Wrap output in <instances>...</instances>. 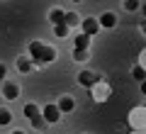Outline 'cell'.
I'll return each mask as SVG.
<instances>
[{"instance_id": "1", "label": "cell", "mask_w": 146, "mask_h": 134, "mask_svg": "<svg viewBox=\"0 0 146 134\" xmlns=\"http://www.w3.org/2000/svg\"><path fill=\"white\" fill-rule=\"evenodd\" d=\"M27 56L34 61V66L36 68H44V66H49V63H54L58 59V51H56V47H54L51 41H42V39H34V41H29V47H27Z\"/></svg>"}, {"instance_id": "2", "label": "cell", "mask_w": 146, "mask_h": 134, "mask_svg": "<svg viewBox=\"0 0 146 134\" xmlns=\"http://www.w3.org/2000/svg\"><path fill=\"white\" fill-rule=\"evenodd\" d=\"M25 117L29 119V124L36 132H46L49 129V124L44 122V117H42V107L36 103H25Z\"/></svg>"}, {"instance_id": "3", "label": "cell", "mask_w": 146, "mask_h": 134, "mask_svg": "<svg viewBox=\"0 0 146 134\" xmlns=\"http://www.w3.org/2000/svg\"><path fill=\"white\" fill-rule=\"evenodd\" d=\"M112 93H115V90H112V85H110L105 78L98 83V85L90 88V98H93V103H98V105H105L110 98H112Z\"/></svg>"}, {"instance_id": "4", "label": "cell", "mask_w": 146, "mask_h": 134, "mask_svg": "<svg viewBox=\"0 0 146 134\" xmlns=\"http://www.w3.org/2000/svg\"><path fill=\"white\" fill-rule=\"evenodd\" d=\"M127 124L129 129H146V105H136L127 115Z\"/></svg>"}, {"instance_id": "5", "label": "cell", "mask_w": 146, "mask_h": 134, "mask_svg": "<svg viewBox=\"0 0 146 134\" xmlns=\"http://www.w3.org/2000/svg\"><path fill=\"white\" fill-rule=\"evenodd\" d=\"M76 81H78V85H80V88H88V90H90L93 85H98V83L102 81V76H100V73L88 71V68H83V71L76 76Z\"/></svg>"}, {"instance_id": "6", "label": "cell", "mask_w": 146, "mask_h": 134, "mask_svg": "<svg viewBox=\"0 0 146 134\" xmlns=\"http://www.w3.org/2000/svg\"><path fill=\"white\" fill-rule=\"evenodd\" d=\"M80 32H83V34H88L90 39H93L95 34H100V22H98V17H83V20H80Z\"/></svg>"}, {"instance_id": "7", "label": "cell", "mask_w": 146, "mask_h": 134, "mask_svg": "<svg viewBox=\"0 0 146 134\" xmlns=\"http://www.w3.org/2000/svg\"><path fill=\"white\" fill-rule=\"evenodd\" d=\"M42 117H44L46 124H56L58 119H61V112H58L56 103H46V105H44V107H42Z\"/></svg>"}, {"instance_id": "8", "label": "cell", "mask_w": 146, "mask_h": 134, "mask_svg": "<svg viewBox=\"0 0 146 134\" xmlns=\"http://www.w3.org/2000/svg\"><path fill=\"white\" fill-rule=\"evenodd\" d=\"M0 95H3L5 100H17L20 98V85H17L15 81H5L3 88H0Z\"/></svg>"}, {"instance_id": "9", "label": "cell", "mask_w": 146, "mask_h": 134, "mask_svg": "<svg viewBox=\"0 0 146 134\" xmlns=\"http://www.w3.org/2000/svg\"><path fill=\"white\" fill-rule=\"evenodd\" d=\"M56 107H58L61 115L73 112V110H76V98H73V95H61V98L56 100Z\"/></svg>"}, {"instance_id": "10", "label": "cell", "mask_w": 146, "mask_h": 134, "mask_svg": "<svg viewBox=\"0 0 146 134\" xmlns=\"http://www.w3.org/2000/svg\"><path fill=\"white\" fill-rule=\"evenodd\" d=\"M98 22H100V29H115L117 27V15L115 12H102L98 17Z\"/></svg>"}, {"instance_id": "11", "label": "cell", "mask_w": 146, "mask_h": 134, "mask_svg": "<svg viewBox=\"0 0 146 134\" xmlns=\"http://www.w3.org/2000/svg\"><path fill=\"white\" fill-rule=\"evenodd\" d=\"M49 22H51V25H63V17H66V10H63V7H58V5H54L51 10H49Z\"/></svg>"}, {"instance_id": "12", "label": "cell", "mask_w": 146, "mask_h": 134, "mask_svg": "<svg viewBox=\"0 0 146 134\" xmlns=\"http://www.w3.org/2000/svg\"><path fill=\"white\" fill-rule=\"evenodd\" d=\"M34 68L36 66H34V61H32L29 56H20V59H17V71H20L22 76H25V73H32Z\"/></svg>"}, {"instance_id": "13", "label": "cell", "mask_w": 146, "mask_h": 134, "mask_svg": "<svg viewBox=\"0 0 146 134\" xmlns=\"http://www.w3.org/2000/svg\"><path fill=\"white\" fill-rule=\"evenodd\" d=\"M63 25H66L68 29H73V27H78V29H80V17H78V12H73V10H66V17H63Z\"/></svg>"}, {"instance_id": "14", "label": "cell", "mask_w": 146, "mask_h": 134, "mask_svg": "<svg viewBox=\"0 0 146 134\" xmlns=\"http://www.w3.org/2000/svg\"><path fill=\"white\" fill-rule=\"evenodd\" d=\"M73 44H76L73 49H90V37H88V34H83V32L78 29V34L73 37Z\"/></svg>"}, {"instance_id": "15", "label": "cell", "mask_w": 146, "mask_h": 134, "mask_svg": "<svg viewBox=\"0 0 146 134\" xmlns=\"http://www.w3.org/2000/svg\"><path fill=\"white\" fill-rule=\"evenodd\" d=\"M71 56H73V61H76V63H85L90 59V49H73Z\"/></svg>"}, {"instance_id": "16", "label": "cell", "mask_w": 146, "mask_h": 134, "mask_svg": "<svg viewBox=\"0 0 146 134\" xmlns=\"http://www.w3.org/2000/svg\"><path fill=\"white\" fill-rule=\"evenodd\" d=\"M54 37H56V39H68V37H71V29H68L66 25H54Z\"/></svg>"}, {"instance_id": "17", "label": "cell", "mask_w": 146, "mask_h": 134, "mask_svg": "<svg viewBox=\"0 0 146 134\" xmlns=\"http://www.w3.org/2000/svg\"><path fill=\"white\" fill-rule=\"evenodd\" d=\"M7 124H12V112L3 105L0 107V127H7Z\"/></svg>"}, {"instance_id": "18", "label": "cell", "mask_w": 146, "mask_h": 134, "mask_svg": "<svg viewBox=\"0 0 146 134\" xmlns=\"http://www.w3.org/2000/svg\"><path fill=\"white\" fill-rule=\"evenodd\" d=\"M131 78H134L136 83H144L146 81V71L141 66H131Z\"/></svg>"}, {"instance_id": "19", "label": "cell", "mask_w": 146, "mask_h": 134, "mask_svg": "<svg viewBox=\"0 0 146 134\" xmlns=\"http://www.w3.org/2000/svg\"><path fill=\"white\" fill-rule=\"evenodd\" d=\"M122 7H124L127 12H136L141 7V3H136V0H124V3H122Z\"/></svg>"}, {"instance_id": "20", "label": "cell", "mask_w": 146, "mask_h": 134, "mask_svg": "<svg viewBox=\"0 0 146 134\" xmlns=\"http://www.w3.org/2000/svg\"><path fill=\"white\" fill-rule=\"evenodd\" d=\"M136 66H141V68L146 71V47L139 51V59H136Z\"/></svg>"}, {"instance_id": "21", "label": "cell", "mask_w": 146, "mask_h": 134, "mask_svg": "<svg viewBox=\"0 0 146 134\" xmlns=\"http://www.w3.org/2000/svg\"><path fill=\"white\" fill-rule=\"evenodd\" d=\"M5 81H7V66L0 63V83H5Z\"/></svg>"}, {"instance_id": "22", "label": "cell", "mask_w": 146, "mask_h": 134, "mask_svg": "<svg viewBox=\"0 0 146 134\" xmlns=\"http://www.w3.org/2000/svg\"><path fill=\"white\" fill-rule=\"evenodd\" d=\"M139 85H141V95L146 98V81H144V83H139Z\"/></svg>"}, {"instance_id": "23", "label": "cell", "mask_w": 146, "mask_h": 134, "mask_svg": "<svg viewBox=\"0 0 146 134\" xmlns=\"http://www.w3.org/2000/svg\"><path fill=\"white\" fill-rule=\"evenodd\" d=\"M129 134H146V129H131Z\"/></svg>"}, {"instance_id": "24", "label": "cell", "mask_w": 146, "mask_h": 134, "mask_svg": "<svg viewBox=\"0 0 146 134\" xmlns=\"http://www.w3.org/2000/svg\"><path fill=\"white\" fill-rule=\"evenodd\" d=\"M139 10H141V15L146 17V3H141V7H139Z\"/></svg>"}, {"instance_id": "25", "label": "cell", "mask_w": 146, "mask_h": 134, "mask_svg": "<svg viewBox=\"0 0 146 134\" xmlns=\"http://www.w3.org/2000/svg\"><path fill=\"white\" fill-rule=\"evenodd\" d=\"M141 34H146V22H144V25H141Z\"/></svg>"}, {"instance_id": "26", "label": "cell", "mask_w": 146, "mask_h": 134, "mask_svg": "<svg viewBox=\"0 0 146 134\" xmlns=\"http://www.w3.org/2000/svg\"><path fill=\"white\" fill-rule=\"evenodd\" d=\"M10 134H25V132H22V129H15V132H10Z\"/></svg>"}]
</instances>
